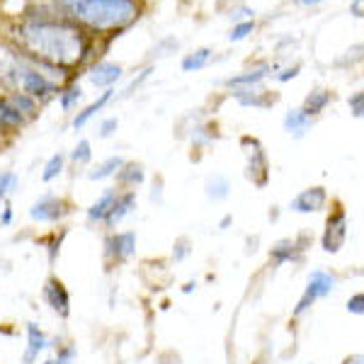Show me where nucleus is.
<instances>
[{"label": "nucleus", "instance_id": "nucleus-1", "mask_svg": "<svg viewBox=\"0 0 364 364\" xmlns=\"http://www.w3.org/2000/svg\"><path fill=\"white\" fill-rule=\"evenodd\" d=\"M22 39L39 58L51 63H78L83 58V37L75 29L56 22H34L22 27Z\"/></svg>", "mask_w": 364, "mask_h": 364}, {"label": "nucleus", "instance_id": "nucleus-17", "mask_svg": "<svg viewBox=\"0 0 364 364\" xmlns=\"http://www.w3.org/2000/svg\"><path fill=\"white\" fill-rule=\"evenodd\" d=\"M284 129L294 136H304L311 129V114H306L304 109H289L284 117Z\"/></svg>", "mask_w": 364, "mask_h": 364}, {"label": "nucleus", "instance_id": "nucleus-8", "mask_svg": "<svg viewBox=\"0 0 364 364\" xmlns=\"http://www.w3.org/2000/svg\"><path fill=\"white\" fill-rule=\"evenodd\" d=\"M345 238H348V219H345L343 211H336L326 224V233H323V250L338 252L345 245Z\"/></svg>", "mask_w": 364, "mask_h": 364}, {"label": "nucleus", "instance_id": "nucleus-20", "mask_svg": "<svg viewBox=\"0 0 364 364\" xmlns=\"http://www.w3.org/2000/svg\"><path fill=\"white\" fill-rule=\"evenodd\" d=\"M228 190H231V185H228V180L224 178V175H214V178H209V182H207V197L216 199V202L226 199Z\"/></svg>", "mask_w": 364, "mask_h": 364}, {"label": "nucleus", "instance_id": "nucleus-31", "mask_svg": "<svg viewBox=\"0 0 364 364\" xmlns=\"http://www.w3.org/2000/svg\"><path fill=\"white\" fill-rule=\"evenodd\" d=\"M187 255H190V240H187V238L175 240V245H173V260L175 262H182Z\"/></svg>", "mask_w": 364, "mask_h": 364}, {"label": "nucleus", "instance_id": "nucleus-12", "mask_svg": "<svg viewBox=\"0 0 364 364\" xmlns=\"http://www.w3.org/2000/svg\"><path fill=\"white\" fill-rule=\"evenodd\" d=\"M243 144L250 146V151H248V175H250V180L257 185V173H260V180H262V185H265V182H267V158H265V154H262L260 144H257L255 139H243Z\"/></svg>", "mask_w": 364, "mask_h": 364}, {"label": "nucleus", "instance_id": "nucleus-13", "mask_svg": "<svg viewBox=\"0 0 364 364\" xmlns=\"http://www.w3.org/2000/svg\"><path fill=\"white\" fill-rule=\"evenodd\" d=\"M117 197H119V190H114V187L105 190L102 195H100L95 202L87 207V221H90V224H102V221L107 219L109 209L114 207Z\"/></svg>", "mask_w": 364, "mask_h": 364}, {"label": "nucleus", "instance_id": "nucleus-16", "mask_svg": "<svg viewBox=\"0 0 364 364\" xmlns=\"http://www.w3.org/2000/svg\"><path fill=\"white\" fill-rule=\"evenodd\" d=\"M301 250L304 248H299L296 240L284 238V240H279V243L272 245V250H269V257H272L274 262H289V260H299Z\"/></svg>", "mask_w": 364, "mask_h": 364}, {"label": "nucleus", "instance_id": "nucleus-40", "mask_svg": "<svg viewBox=\"0 0 364 364\" xmlns=\"http://www.w3.org/2000/svg\"><path fill=\"white\" fill-rule=\"evenodd\" d=\"M343 364H364V355H350Z\"/></svg>", "mask_w": 364, "mask_h": 364}, {"label": "nucleus", "instance_id": "nucleus-30", "mask_svg": "<svg viewBox=\"0 0 364 364\" xmlns=\"http://www.w3.org/2000/svg\"><path fill=\"white\" fill-rule=\"evenodd\" d=\"M63 236H66V231H61V233H51V240H49V262L54 265L56 262V257H58V252H61V243H63Z\"/></svg>", "mask_w": 364, "mask_h": 364}, {"label": "nucleus", "instance_id": "nucleus-22", "mask_svg": "<svg viewBox=\"0 0 364 364\" xmlns=\"http://www.w3.org/2000/svg\"><path fill=\"white\" fill-rule=\"evenodd\" d=\"M63 166H66V156L63 154H54L46 161V166H44V173H42V180L44 182H51V180H56L58 175L63 173Z\"/></svg>", "mask_w": 364, "mask_h": 364}, {"label": "nucleus", "instance_id": "nucleus-15", "mask_svg": "<svg viewBox=\"0 0 364 364\" xmlns=\"http://www.w3.org/2000/svg\"><path fill=\"white\" fill-rule=\"evenodd\" d=\"M112 95H114V90H112V87H107V90H105L102 95H100V97L95 100V102H90V105H87L85 109H80V112L75 114V119H73V127H75V129H83V127L87 124V122H90L92 117H95V114L100 112V109H102L105 105H107L109 100H112Z\"/></svg>", "mask_w": 364, "mask_h": 364}, {"label": "nucleus", "instance_id": "nucleus-25", "mask_svg": "<svg viewBox=\"0 0 364 364\" xmlns=\"http://www.w3.org/2000/svg\"><path fill=\"white\" fill-rule=\"evenodd\" d=\"M209 56H211V51L209 49H199L195 51V54H190L182 61V68L185 70H199V68H204L207 66V61H209Z\"/></svg>", "mask_w": 364, "mask_h": 364}, {"label": "nucleus", "instance_id": "nucleus-21", "mask_svg": "<svg viewBox=\"0 0 364 364\" xmlns=\"http://www.w3.org/2000/svg\"><path fill=\"white\" fill-rule=\"evenodd\" d=\"M8 105L15 109V112H20L22 117H32L34 112H37V100H32L29 95H25V92H20V95L10 97Z\"/></svg>", "mask_w": 364, "mask_h": 364}, {"label": "nucleus", "instance_id": "nucleus-24", "mask_svg": "<svg viewBox=\"0 0 364 364\" xmlns=\"http://www.w3.org/2000/svg\"><path fill=\"white\" fill-rule=\"evenodd\" d=\"M25 124V117L15 112L8 102H0V127H22Z\"/></svg>", "mask_w": 364, "mask_h": 364}, {"label": "nucleus", "instance_id": "nucleus-41", "mask_svg": "<svg viewBox=\"0 0 364 364\" xmlns=\"http://www.w3.org/2000/svg\"><path fill=\"white\" fill-rule=\"evenodd\" d=\"M195 287H197L195 282H190V284H185V289H182V291H185V294H190V291L195 289Z\"/></svg>", "mask_w": 364, "mask_h": 364}, {"label": "nucleus", "instance_id": "nucleus-7", "mask_svg": "<svg viewBox=\"0 0 364 364\" xmlns=\"http://www.w3.org/2000/svg\"><path fill=\"white\" fill-rule=\"evenodd\" d=\"M42 296L58 318H68L70 316V291L58 277H49L42 287Z\"/></svg>", "mask_w": 364, "mask_h": 364}, {"label": "nucleus", "instance_id": "nucleus-32", "mask_svg": "<svg viewBox=\"0 0 364 364\" xmlns=\"http://www.w3.org/2000/svg\"><path fill=\"white\" fill-rule=\"evenodd\" d=\"M80 95H83V92H80V87H70V90L61 92V107H63V109H66V112H68V109L73 107V105H75V102H78V100H80Z\"/></svg>", "mask_w": 364, "mask_h": 364}, {"label": "nucleus", "instance_id": "nucleus-18", "mask_svg": "<svg viewBox=\"0 0 364 364\" xmlns=\"http://www.w3.org/2000/svg\"><path fill=\"white\" fill-rule=\"evenodd\" d=\"M122 166H124V161H122L119 156H112V158H107V161H102L100 166H95L87 173V178L90 180H107V178H112V175H117L122 170Z\"/></svg>", "mask_w": 364, "mask_h": 364}, {"label": "nucleus", "instance_id": "nucleus-14", "mask_svg": "<svg viewBox=\"0 0 364 364\" xmlns=\"http://www.w3.org/2000/svg\"><path fill=\"white\" fill-rule=\"evenodd\" d=\"M119 78H122V66L109 63V61L97 63V66L90 70V83L97 87H112Z\"/></svg>", "mask_w": 364, "mask_h": 364}, {"label": "nucleus", "instance_id": "nucleus-10", "mask_svg": "<svg viewBox=\"0 0 364 364\" xmlns=\"http://www.w3.org/2000/svg\"><path fill=\"white\" fill-rule=\"evenodd\" d=\"M49 345H51V340L42 328H39L37 323H27V350H25V357H22V364H34Z\"/></svg>", "mask_w": 364, "mask_h": 364}, {"label": "nucleus", "instance_id": "nucleus-34", "mask_svg": "<svg viewBox=\"0 0 364 364\" xmlns=\"http://www.w3.org/2000/svg\"><path fill=\"white\" fill-rule=\"evenodd\" d=\"M348 311L355 316H364V291L362 294H355L348 299Z\"/></svg>", "mask_w": 364, "mask_h": 364}, {"label": "nucleus", "instance_id": "nucleus-4", "mask_svg": "<svg viewBox=\"0 0 364 364\" xmlns=\"http://www.w3.org/2000/svg\"><path fill=\"white\" fill-rule=\"evenodd\" d=\"M333 289H336V277H333L331 272H323V269L311 272V277L306 282V289H304V296L299 299V304L294 309V316H301L304 311L311 309V304H316L318 299L328 296Z\"/></svg>", "mask_w": 364, "mask_h": 364}, {"label": "nucleus", "instance_id": "nucleus-29", "mask_svg": "<svg viewBox=\"0 0 364 364\" xmlns=\"http://www.w3.org/2000/svg\"><path fill=\"white\" fill-rule=\"evenodd\" d=\"M75 355H78L75 345H73V343H66V345H61V348H58L54 360H46L44 364H73Z\"/></svg>", "mask_w": 364, "mask_h": 364}, {"label": "nucleus", "instance_id": "nucleus-27", "mask_svg": "<svg viewBox=\"0 0 364 364\" xmlns=\"http://www.w3.org/2000/svg\"><path fill=\"white\" fill-rule=\"evenodd\" d=\"M265 70H267V66H260V68H255V70H248L245 75L231 78V80H228V85H255V83H260V80L265 78Z\"/></svg>", "mask_w": 364, "mask_h": 364}, {"label": "nucleus", "instance_id": "nucleus-38", "mask_svg": "<svg viewBox=\"0 0 364 364\" xmlns=\"http://www.w3.org/2000/svg\"><path fill=\"white\" fill-rule=\"evenodd\" d=\"M296 73H299V66H294V68H287L284 73L277 75V80H282V83H284V80H289V78H296Z\"/></svg>", "mask_w": 364, "mask_h": 364}, {"label": "nucleus", "instance_id": "nucleus-39", "mask_svg": "<svg viewBox=\"0 0 364 364\" xmlns=\"http://www.w3.org/2000/svg\"><path fill=\"white\" fill-rule=\"evenodd\" d=\"M352 15L364 17V0H355V3H352Z\"/></svg>", "mask_w": 364, "mask_h": 364}, {"label": "nucleus", "instance_id": "nucleus-43", "mask_svg": "<svg viewBox=\"0 0 364 364\" xmlns=\"http://www.w3.org/2000/svg\"><path fill=\"white\" fill-rule=\"evenodd\" d=\"M304 5H316V3H321V0H301Z\"/></svg>", "mask_w": 364, "mask_h": 364}, {"label": "nucleus", "instance_id": "nucleus-11", "mask_svg": "<svg viewBox=\"0 0 364 364\" xmlns=\"http://www.w3.org/2000/svg\"><path fill=\"white\" fill-rule=\"evenodd\" d=\"M326 190L323 187H309L299 195L294 202H291V209L299 211V214H311V211H318L326 207Z\"/></svg>", "mask_w": 364, "mask_h": 364}, {"label": "nucleus", "instance_id": "nucleus-26", "mask_svg": "<svg viewBox=\"0 0 364 364\" xmlns=\"http://www.w3.org/2000/svg\"><path fill=\"white\" fill-rule=\"evenodd\" d=\"M70 158H73L75 166H87V163L92 161V146L90 141H78V146L73 149V154H70Z\"/></svg>", "mask_w": 364, "mask_h": 364}, {"label": "nucleus", "instance_id": "nucleus-36", "mask_svg": "<svg viewBox=\"0 0 364 364\" xmlns=\"http://www.w3.org/2000/svg\"><path fill=\"white\" fill-rule=\"evenodd\" d=\"M117 127H119V122H117L114 117H112V119H105L102 124H100V136H102V139H109V136H112V134L117 132Z\"/></svg>", "mask_w": 364, "mask_h": 364}, {"label": "nucleus", "instance_id": "nucleus-2", "mask_svg": "<svg viewBox=\"0 0 364 364\" xmlns=\"http://www.w3.org/2000/svg\"><path fill=\"white\" fill-rule=\"evenodd\" d=\"M68 15L97 29L124 27L136 17L134 0H56Z\"/></svg>", "mask_w": 364, "mask_h": 364}, {"label": "nucleus", "instance_id": "nucleus-6", "mask_svg": "<svg viewBox=\"0 0 364 364\" xmlns=\"http://www.w3.org/2000/svg\"><path fill=\"white\" fill-rule=\"evenodd\" d=\"M15 73H17L15 78H17V83H20L22 92L29 95L32 100H49L56 92V85L51 83L44 73H39V70L20 68V70H15Z\"/></svg>", "mask_w": 364, "mask_h": 364}, {"label": "nucleus", "instance_id": "nucleus-23", "mask_svg": "<svg viewBox=\"0 0 364 364\" xmlns=\"http://www.w3.org/2000/svg\"><path fill=\"white\" fill-rule=\"evenodd\" d=\"M328 100H331V92L326 90H314L311 95L306 97V105H304V112L306 114H318L323 107L328 105Z\"/></svg>", "mask_w": 364, "mask_h": 364}, {"label": "nucleus", "instance_id": "nucleus-19", "mask_svg": "<svg viewBox=\"0 0 364 364\" xmlns=\"http://www.w3.org/2000/svg\"><path fill=\"white\" fill-rule=\"evenodd\" d=\"M117 180L122 182V187H129V190H134V187L144 182V168L136 166V163H124L119 173H117Z\"/></svg>", "mask_w": 364, "mask_h": 364}, {"label": "nucleus", "instance_id": "nucleus-3", "mask_svg": "<svg viewBox=\"0 0 364 364\" xmlns=\"http://www.w3.org/2000/svg\"><path fill=\"white\" fill-rule=\"evenodd\" d=\"M70 214V207L58 195H42L29 207V219L37 224H58Z\"/></svg>", "mask_w": 364, "mask_h": 364}, {"label": "nucleus", "instance_id": "nucleus-42", "mask_svg": "<svg viewBox=\"0 0 364 364\" xmlns=\"http://www.w3.org/2000/svg\"><path fill=\"white\" fill-rule=\"evenodd\" d=\"M228 224H231V216H224V219H221V224H219V226H221V228H226Z\"/></svg>", "mask_w": 364, "mask_h": 364}, {"label": "nucleus", "instance_id": "nucleus-35", "mask_svg": "<svg viewBox=\"0 0 364 364\" xmlns=\"http://www.w3.org/2000/svg\"><path fill=\"white\" fill-rule=\"evenodd\" d=\"M250 32H252V22H243V25L233 27V32L228 34V37H231V42H240V39H245Z\"/></svg>", "mask_w": 364, "mask_h": 364}, {"label": "nucleus", "instance_id": "nucleus-37", "mask_svg": "<svg viewBox=\"0 0 364 364\" xmlns=\"http://www.w3.org/2000/svg\"><path fill=\"white\" fill-rule=\"evenodd\" d=\"M10 224H13V207H10V204H5L3 216H0V226H10Z\"/></svg>", "mask_w": 364, "mask_h": 364}, {"label": "nucleus", "instance_id": "nucleus-9", "mask_svg": "<svg viewBox=\"0 0 364 364\" xmlns=\"http://www.w3.org/2000/svg\"><path fill=\"white\" fill-rule=\"evenodd\" d=\"M134 209H136V190H124V192H119V197H117L114 207L109 209L107 219L102 221L105 228H107V231H114V228L119 226L122 221H124Z\"/></svg>", "mask_w": 364, "mask_h": 364}, {"label": "nucleus", "instance_id": "nucleus-5", "mask_svg": "<svg viewBox=\"0 0 364 364\" xmlns=\"http://www.w3.org/2000/svg\"><path fill=\"white\" fill-rule=\"evenodd\" d=\"M136 255V233L134 231H109L105 238V257L109 262H129Z\"/></svg>", "mask_w": 364, "mask_h": 364}, {"label": "nucleus", "instance_id": "nucleus-28", "mask_svg": "<svg viewBox=\"0 0 364 364\" xmlns=\"http://www.w3.org/2000/svg\"><path fill=\"white\" fill-rule=\"evenodd\" d=\"M17 175L13 170H5V173H0V199H8L13 192L17 190Z\"/></svg>", "mask_w": 364, "mask_h": 364}, {"label": "nucleus", "instance_id": "nucleus-33", "mask_svg": "<svg viewBox=\"0 0 364 364\" xmlns=\"http://www.w3.org/2000/svg\"><path fill=\"white\" fill-rule=\"evenodd\" d=\"M348 105H350V112L355 117H364V90L355 92V95L348 100Z\"/></svg>", "mask_w": 364, "mask_h": 364}]
</instances>
